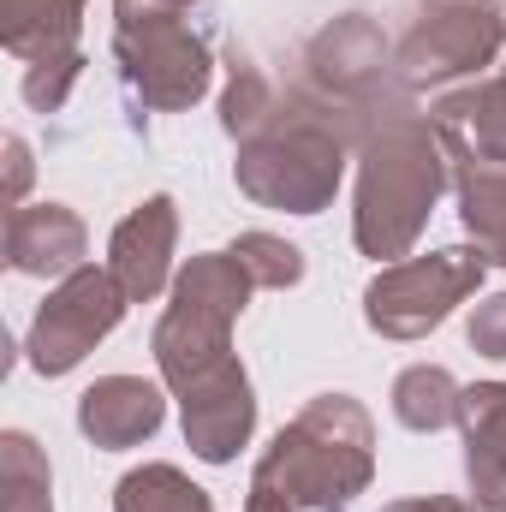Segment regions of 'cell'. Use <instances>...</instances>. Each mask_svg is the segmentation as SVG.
Masks as SVG:
<instances>
[{
  "label": "cell",
  "mask_w": 506,
  "mask_h": 512,
  "mask_svg": "<svg viewBox=\"0 0 506 512\" xmlns=\"http://www.w3.org/2000/svg\"><path fill=\"white\" fill-rule=\"evenodd\" d=\"M447 185H453V149L405 84L358 108V203H352L358 251L376 256L381 268L405 262Z\"/></svg>",
  "instance_id": "obj_1"
},
{
  "label": "cell",
  "mask_w": 506,
  "mask_h": 512,
  "mask_svg": "<svg viewBox=\"0 0 506 512\" xmlns=\"http://www.w3.org/2000/svg\"><path fill=\"white\" fill-rule=\"evenodd\" d=\"M376 477V423L352 393H316L256 459L245 512H352Z\"/></svg>",
  "instance_id": "obj_2"
},
{
  "label": "cell",
  "mask_w": 506,
  "mask_h": 512,
  "mask_svg": "<svg viewBox=\"0 0 506 512\" xmlns=\"http://www.w3.org/2000/svg\"><path fill=\"white\" fill-rule=\"evenodd\" d=\"M358 149V120L316 90H286L274 114L239 143L233 179L256 209L280 215H322L340 197L346 161Z\"/></svg>",
  "instance_id": "obj_3"
},
{
  "label": "cell",
  "mask_w": 506,
  "mask_h": 512,
  "mask_svg": "<svg viewBox=\"0 0 506 512\" xmlns=\"http://www.w3.org/2000/svg\"><path fill=\"white\" fill-rule=\"evenodd\" d=\"M251 274L239 268L233 251H203L191 256L173 286H167V310L149 334V352H155V370L167 387H185L209 370H221L233 352V322L245 316L251 304Z\"/></svg>",
  "instance_id": "obj_4"
},
{
  "label": "cell",
  "mask_w": 506,
  "mask_h": 512,
  "mask_svg": "<svg viewBox=\"0 0 506 512\" xmlns=\"http://www.w3.org/2000/svg\"><path fill=\"white\" fill-rule=\"evenodd\" d=\"M114 60L131 102L149 114H185L215 84L209 42L167 0H114Z\"/></svg>",
  "instance_id": "obj_5"
},
{
  "label": "cell",
  "mask_w": 506,
  "mask_h": 512,
  "mask_svg": "<svg viewBox=\"0 0 506 512\" xmlns=\"http://www.w3.org/2000/svg\"><path fill=\"white\" fill-rule=\"evenodd\" d=\"M506 48L501 0H411L405 36L393 42V78L417 90H441L453 78H477Z\"/></svg>",
  "instance_id": "obj_6"
},
{
  "label": "cell",
  "mask_w": 506,
  "mask_h": 512,
  "mask_svg": "<svg viewBox=\"0 0 506 512\" xmlns=\"http://www.w3.org/2000/svg\"><path fill=\"white\" fill-rule=\"evenodd\" d=\"M489 274V256L477 245H441L429 256L387 262L364 286V322L381 340H423L435 334Z\"/></svg>",
  "instance_id": "obj_7"
},
{
  "label": "cell",
  "mask_w": 506,
  "mask_h": 512,
  "mask_svg": "<svg viewBox=\"0 0 506 512\" xmlns=\"http://www.w3.org/2000/svg\"><path fill=\"white\" fill-rule=\"evenodd\" d=\"M126 292L108 268H78L66 274L30 316V334H24V358L36 376H72L126 316Z\"/></svg>",
  "instance_id": "obj_8"
},
{
  "label": "cell",
  "mask_w": 506,
  "mask_h": 512,
  "mask_svg": "<svg viewBox=\"0 0 506 512\" xmlns=\"http://www.w3.org/2000/svg\"><path fill=\"white\" fill-rule=\"evenodd\" d=\"M393 84H399L393 78V42H387V30H381L376 18H364V12L328 18L310 36V48H304V90H316L322 102L346 108L352 120H358V108L381 102Z\"/></svg>",
  "instance_id": "obj_9"
},
{
  "label": "cell",
  "mask_w": 506,
  "mask_h": 512,
  "mask_svg": "<svg viewBox=\"0 0 506 512\" xmlns=\"http://www.w3.org/2000/svg\"><path fill=\"white\" fill-rule=\"evenodd\" d=\"M179 399V423H185V447L203 465H233L239 447H251L256 435V393L239 358H227L221 370L197 376V382L173 387Z\"/></svg>",
  "instance_id": "obj_10"
},
{
  "label": "cell",
  "mask_w": 506,
  "mask_h": 512,
  "mask_svg": "<svg viewBox=\"0 0 506 512\" xmlns=\"http://www.w3.org/2000/svg\"><path fill=\"white\" fill-rule=\"evenodd\" d=\"M173 245H179V203L167 191L143 197L108 239V274L131 304H149L173 286Z\"/></svg>",
  "instance_id": "obj_11"
},
{
  "label": "cell",
  "mask_w": 506,
  "mask_h": 512,
  "mask_svg": "<svg viewBox=\"0 0 506 512\" xmlns=\"http://www.w3.org/2000/svg\"><path fill=\"white\" fill-rule=\"evenodd\" d=\"M90 233L78 221V209L66 203H18L6 209V268L30 274V280H66L84 268Z\"/></svg>",
  "instance_id": "obj_12"
},
{
  "label": "cell",
  "mask_w": 506,
  "mask_h": 512,
  "mask_svg": "<svg viewBox=\"0 0 506 512\" xmlns=\"http://www.w3.org/2000/svg\"><path fill=\"white\" fill-rule=\"evenodd\" d=\"M161 417H167V393L143 376H102L78 393V429L102 453L143 447L161 429Z\"/></svg>",
  "instance_id": "obj_13"
},
{
  "label": "cell",
  "mask_w": 506,
  "mask_h": 512,
  "mask_svg": "<svg viewBox=\"0 0 506 512\" xmlns=\"http://www.w3.org/2000/svg\"><path fill=\"white\" fill-rule=\"evenodd\" d=\"M465 483L477 512H506V382H477L459 393Z\"/></svg>",
  "instance_id": "obj_14"
},
{
  "label": "cell",
  "mask_w": 506,
  "mask_h": 512,
  "mask_svg": "<svg viewBox=\"0 0 506 512\" xmlns=\"http://www.w3.org/2000/svg\"><path fill=\"white\" fill-rule=\"evenodd\" d=\"M429 120L441 126L447 149L483 167H506V72L471 78L429 102Z\"/></svg>",
  "instance_id": "obj_15"
},
{
  "label": "cell",
  "mask_w": 506,
  "mask_h": 512,
  "mask_svg": "<svg viewBox=\"0 0 506 512\" xmlns=\"http://www.w3.org/2000/svg\"><path fill=\"white\" fill-rule=\"evenodd\" d=\"M78 30H84V0H0V42L24 66L84 60Z\"/></svg>",
  "instance_id": "obj_16"
},
{
  "label": "cell",
  "mask_w": 506,
  "mask_h": 512,
  "mask_svg": "<svg viewBox=\"0 0 506 512\" xmlns=\"http://www.w3.org/2000/svg\"><path fill=\"white\" fill-rule=\"evenodd\" d=\"M453 191H459V221H465L471 245L506 268V167L453 155Z\"/></svg>",
  "instance_id": "obj_17"
},
{
  "label": "cell",
  "mask_w": 506,
  "mask_h": 512,
  "mask_svg": "<svg viewBox=\"0 0 506 512\" xmlns=\"http://www.w3.org/2000/svg\"><path fill=\"white\" fill-rule=\"evenodd\" d=\"M459 393H465V387L453 382V370H441V364H411V370H399V382H393V417H399L411 435L453 429V423H459Z\"/></svg>",
  "instance_id": "obj_18"
},
{
  "label": "cell",
  "mask_w": 506,
  "mask_h": 512,
  "mask_svg": "<svg viewBox=\"0 0 506 512\" xmlns=\"http://www.w3.org/2000/svg\"><path fill=\"white\" fill-rule=\"evenodd\" d=\"M114 512H215V501L179 465H137L114 483Z\"/></svg>",
  "instance_id": "obj_19"
},
{
  "label": "cell",
  "mask_w": 506,
  "mask_h": 512,
  "mask_svg": "<svg viewBox=\"0 0 506 512\" xmlns=\"http://www.w3.org/2000/svg\"><path fill=\"white\" fill-rule=\"evenodd\" d=\"M0 483H6L0 512H54V471H48V453H42L24 429H6V435H0Z\"/></svg>",
  "instance_id": "obj_20"
},
{
  "label": "cell",
  "mask_w": 506,
  "mask_h": 512,
  "mask_svg": "<svg viewBox=\"0 0 506 512\" xmlns=\"http://www.w3.org/2000/svg\"><path fill=\"white\" fill-rule=\"evenodd\" d=\"M274 102H280V90L268 84V72L251 66V60H233V66H227V90H221V131H227L233 143H245V137L274 114Z\"/></svg>",
  "instance_id": "obj_21"
},
{
  "label": "cell",
  "mask_w": 506,
  "mask_h": 512,
  "mask_svg": "<svg viewBox=\"0 0 506 512\" xmlns=\"http://www.w3.org/2000/svg\"><path fill=\"white\" fill-rule=\"evenodd\" d=\"M227 251L239 256V268L251 274L256 292H286V286L304 280V251L280 233H239Z\"/></svg>",
  "instance_id": "obj_22"
},
{
  "label": "cell",
  "mask_w": 506,
  "mask_h": 512,
  "mask_svg": "<svg viewBox=\"0 0 506 512\" xmlns=\"http://www.w3.org/2000/svg\"><path fill=\"white\" fill-rule=\"evenodd\" d=\"M465 340H471V352H483V358L506 364V292L483 298V304L471 310V322H465Z\"/></svg>",
  "instance_id": "obj_23"
},
{
  "label": "cell",
  "mask_w": 506,
  "mask_h": 512,
  "mask_svg": "<svg viewBox=\"0 0 506 512\" xmlns=\"http://www.w3.org/2000/svg\"><path fill=\"white\" fill-rule=\"evenodd\" d=\"M24 185H30V143L6 137V209L24 203Z\"/></svg>",
  "instance_id": "obj_24"
},
{
  "label": "cell",
  "mask_w": 506,
  "mask_h": 512,
  "mask_svg": "<svg viewBox=\"0 0 506 512\" xmlns=\"http://www.w3.org/2000/svg\"><path fill=\"white\" fill-rule=\"evenodd\" d=\"M381 512H477V507L459 501V495H411V501H387Z\"/></svg>",
  "instance_id": "obj_25"
},
{
  "label": "cell",
  "mask_w": 506,
  "mask_h": 512,
  "mask_svg": "<svg viewBox=\"0 0 506 512\" xmlns=\"http://www.w3.org/2000/svg\"><path fill=\"white\" fill-rule=\"evenodd\" d=\"M167 6H179V12H185V6H191V0H167Z\"/></svg>",
  "instance_id": "obj_26"
}]
</instances>
